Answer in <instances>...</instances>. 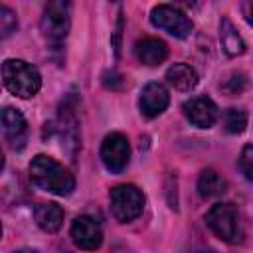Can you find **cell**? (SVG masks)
Wrapping results in <instances>:
<instances>
[{"label":"cell","mask_w":253,"mask_h":253,"mask_svg":"<svg viewBox=\"0 0 253 253\" xmlns=\"http://www.w3.org/2000/svg\"><path fill=\"white\" fill-rule=\"evenodd\" d=\"M30 180L38 188L51 192L55 196H69L75 188L73 174L63 164H59L57 160H53L51 156H45V154H38L32 158Z\"/></svg>","instance_id":"1"},{"label":"cell","mask_w":253,"mask_h":253,"mask_svg":"<svg viewBox=\"0 0 253 253\" xmlns=\"http://www.w3.org/2000/svg\"><path fill=\"white\" fill-rule=\"evenodd\" d=\"M2 79L6 89L22 99H30L42 89L40 71L24 59H6L2 63Z\"/></svg>","instance_id":"2"},{"label":"cell","mask_w":253,"mask_h":253,"mask_svg":"<svg viewBox=\"0 0 253 253\" xmlns=\"http://www.w3.org/2000/svg\"><path fill=\"white\" fill-rule=\"evenodd\" d=\"M111 211L121 223L134 221L144 210V196L132 184H119L109 194Z\"/></svg>","instance_id":"3"},{"label":"cell","mask_w":253,"mask_h":253,"mask_svg":"<svg viewBox=\"0 0 253 253\" xmlns=\"http://www.w3.org/2000/svg\"><path fill=\"white\" fill-rule=\"evenodd\" d=\"M206 223L208 227L223 241L235 243L241 239V221H239V211L235 210L233 204H215L210 208L206 213Z\"/></svg>","instance_id":"4"},{"label":"cell","mask_w":253,"mask_h":253,"mask_svg":"<svg viewBox=\"0 0 253 253\" xmlns=\"http://www.w3.org/2000/svg\"><path fill=\"white\" fill-rule=\"evenodd\" d=\"M40 26H42V32H43L45 40L59 45L67 38V32H69V26H71L69 4L63 2V0H53V2L45 4Z\"/></svg>","instance_id":"5"},{"label":"cell","mask_w":253,"mask_h":253,"mask_svg":"<svg viewBox=\"0 0 253 253\" xmlns=\"http://www.w3.org/2000/svg\"><path fill=\"white\" fill-rule=\"evenodd\" d=\"M150 22L158 30H164L170 36L180 38V40L188 38L192 34V30H194L192 20L182 10H178L176 6H170V4H158V6H154L152 12H150Z\"/></svg>","instance_id":"6"},{"label":"cell","mask_w":253,"mask_h":253,"mask_svg":"<svg viewBox=\"0 0 253 253\" xmlns=\"http://www.w3.org/2000/svg\"><path fill=\"white\" fill-rule=\"evenodd\" d=\"M101 160L109 172H123L130 160V144L128 138L121 132H111L105 136L101 144Z\"/></svg>","instance_id":"7"},{"label":"cell","mask_w":253,"mask_h":253,"mask_svg":"<svg viewBox=\"0 0 253 253\" xmlns=\"http://www.w3.org/2000/svg\"><path fill=\"white\" fill-rule=\"evenodd\" d=\"M71 239L83 251H95L103 243V229L91 215H79L71 223Z\"/></svg>","instance_id":"8"},{"label":"cell","mask_w":253,"mask_h":253,"mask_svg":"<svg viewBox=\"0 0 253 253\" xmlns=\"http://www.w3.org/2000/svg\"><path fill=\"white\" fill-rule=\"evenodd\" d=\"M182 111H184L186 119L194 126H198V128H210V126H213L215 121H217V117H219L217 105L210 97H206V95L188 99L182 105Z\"/></svg>","instance_id":"9"},{"label":"cell","mask_w":253,"mask_h":253,"mask_svg":"<svg viewBox=\"0 0 253 253\" xmlns=\"http://www.w3.org/2000/svg\"><path fill=\"white\" fill-rule=\"evenodd\" d=\"M2 134L12 150H22L28 140V123L24 115L14 107H4L2 111Z\"/></svg>","instance_id":"10"},{"label":"cell","mask_w":253,"mask_h":253,"mask_svg":"<svg viewBox=\"0 0 253 253\" xmlns=\"http://www.w3.org/2000/svg\"><path fill=\"white\" fill-rule=\"evenodd\" d=\"M170 95L162 83H146L138 97V109L146 119H154L166 111Z\"/></svg>","instance_id":"11"},{"label":"cell","mask_w":253,"mask_h":253,"mask_svg":"<svg viewBox=\"0 0 253 253\" xmlns=\"http://www.w3.org/2000/svg\"><path fill=\"white\" fill-rule=\"evenodd\" d=\"M134 55L142 65L154 67L168 57V45L158 38H142L134 43Z\"/></svg>","instance_id":"12"},{"label":"cell","mask_w":253,"mask_h":253,"mask_svg":"<svg viewBox=\"0 0 253 253\" xmlns=\"http://www.w3.org/2000/svg\"><path fill=\"white\" fill-rule=\"evenodd\" d=\"M36 223L45 233H55L63 225V210L55 202H43L34 211Z\"/></svg>","instance_id":"13"},{"label":"cell","mask_w":253,"mask_h":253,"mask_svg":"<svg viewBox=\"0 0 253 253\" xmlns=\"http://www.w3.org/2000/svg\"><path fill=\"white\" fill-rule=\"evenodd\" d=\"M219 42H221L223 51L229 57H237L245 51V42L237 34V30L229 18H221V22H219Z\"/></svg>","instance_id":"14"},{"label":"cell","mask_w":253,"mask_h":253,"mask_svg":"<svg viewBox=\"0 0 253 253\" xmlns=\"http://www.w3.org/2000/svg\"><path fill=\"white\" fill-rule=\"evenodd\" d=\"M168 83L178 91H190L198 85V73L188 63H174L166 71Z\"/></svg>","instance_id":"15"},{"label":"cell","mask_w":253,"mask_h":253,"mask_svg":"<svg viewBox=\"0 0 253 253\" xmlns=\"http://www.w3.org/2000/svg\"><path fill=\"white\" fill-rule=\"evenodd\" d=\"M225 190H227V182L215 170L208 168V170H204L200 174V178H198V192H200L202 198H206V200L219 198Z\"/></svg>","instance_id":"16"},{"label":"cell","mask_w":253,"mask_h":253,"mask_svg":"<svg viewBox=\"0 0 253 253\" xmlns=\"http://www.w3.org/2000/svg\"><path fill=\"white\" fill-rule=\"evenodd\" d=\"M221 125H223V128H225V132H229V134H239V132H243L245 126H247V113H245L243 109H235V107L225 109L223 115H221Z\"/></svg>","instance_id":"17"},{"label":"cell","mask_w":253,"mask_h":253,"mask_svg":"<svg viewBox=\"0 0 253 253\" xmlns=\"http://www.w3.org/2000/svg\"><path fill=\"white\" fill-rule=\"evenodd\" d=\"M18 28V20H16V14L8 8V6H2L0 8V36L2 38H10Z\"/></svg>","instance_id":"18"},{"label":"cell","mask_w":253,"mask_h":253,"mask_svg":"<svg viewBox=\"0 0 253 253\" xmlns=\"http://www.w3.org/2000/svg\"><path fill=\"white\" fill-rule=\"evenodd\" d=\"M239 168H241L243 176L253 182V144L243 146V150L239 154Z\"/></svg>","instance_id":"19"},{"label":"cell","mask_w":253,"mask_h":253,"mask_svg":"<svg viewBox=\"0 0 253 253\" xmlns=\"http://www.w3.org/2000/svg\"><path fill=\"white\" fill-rule=\"evenodd\" d=\"M223 91H227L229 95H237L245 89V75L243 73H231L229 79H225V83L221 85Z\"/></svg>","instance_id":"20"},{"label":"cell","mask_w":253,"mask_h":253,"mask_svg":"<svg viewBox=\"0 0 253 253\" xmlns=\"http://www.w3.org/2000/svg\"><path fill=\"white\" fill-rule=\"evenodd\" d=\"M243 14H245V20L253 26V2H245L243 4Z\"/></svg>","instance_id":"21"},{"label":"cell","mask_w":253,"mask_h":253,"mask_svg":"<svg viewBox=\"0 0 253 253\" xmlns=\"http://www.w3.org/2000/svg\"><path fill=\"white\" fill-rule=\"evenodd\" d=\"M14 253H38L36 249H18V251H14Z\"/></svg>","instance_id":"22"},{"label":"cell","mask_w":253,"mask_h":253,"mask_svg":"<svg viewBox=\"0 0 253 253\" xmlns=\"http://www.w3.org/2000/svg\"><path fill=\"white\" fill-rule=\"evenodd\" d=\"M204 253H215V251H204Z\"/></svg>","instance_id":"23"}]
</instances>
